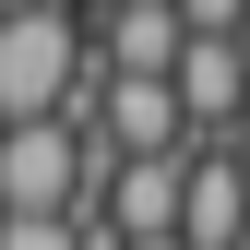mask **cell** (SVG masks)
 Here are the masks:
<instances>
[{"label":"cell","instance_id":"2","mask_svg":"<svg viewBox=\"0 0 250 250\" xmlns=\"http://www.w3.org/2000/svg\"><path fill=\"white\" fill-rule=\"evenodd\" d=\"M107 179L119 155H96L72 119H24V131H0V227L12 214H107Z\"/></svg>","mask_w":250,"mask_h":250},{"label":"cell","instance_id":"4","mask_svg":"<svg viewBox=\"0 0 250 250\" xmlns=\"http://www.w3.org/2000/svg\"><path fill=\"white\" fill-rule=\"evenodd\" d=\"M250 238V179L227 143H191V179H179V250H238Z\"/></svg>","mask_w":250,"mask_h":250},{"label":"cell","instance_id":"5","mask_svg":"<svg viewBox=\"0 0 250 250\" xmlns=\"http://www.w3.org/2000/svg\"><path fill=\"white\" fill-rule=\"evenodd\" d=\"M179 179H191V155H143V167L107 179V238L143 250V238H179Z\"/></svg>","mask_w":250,"mask_h":250},{"label":"cell","instance_id":"7","mask_svg":"<svg viewBox=\"0 0 250 250\" xmlns=\"http://www.w3.org/2000/svg\"><path fill=\"white\" fill-rule=\"evenodd\" d=\"M179 24H191V36H238V24H250V0H179Z\"/></svg>","mask_w":250,"mask_h":250},{"label":"cell","instance_id":"10","mask_svg":"<svg viewBox=\"0 0 250 250\" xmlns=\"http://www.w3.org/2000/svg\"><path fill=\"white\" fill-rule=\"evenodd\" d=\"M143 250H179V238H143Z\"/></svg>","mask_w":250,"mask_h":250},{"label":"cell","instance_id":"1","mask_svg":"<svg viewBox=\"0 0 250 250\" xmlns=\"http://www.w3.org/2000/svg\"><path fill=\"white\" fill-rule=\"evenodd\" d=\"M83 72H96V12H72V0H48V12H12V24H0V131H24V119H60Z\"/></svg>","mask_w":250,"mask_h":250},{"label":"cell","instance_id":"8","mask_svg":"<svg viewBox=\"0 0 250 250\" xmlns=\"http://www.w3.org/2000/svg\"><path fill=\"white\" fill-rule=\"evenodd\" d=\"M227 155H238V179H250V107H238V131H227Z\"/></svg>","mask_w":250,"mask_h":250},{"label":"cell","instance_id":"6","mask_svg":"<svg viewBox=\"0 0 250 250\" xmlns=\"http://www.w3.org/2000/svg\"><path fill=\"white\" fill-rule=\"evenodd\" d=\"M179 48H191V24H179V12H96V60H107V83H167Z\"/></svg>","mask_w":250,"mask_h":250},{"label":"cell","instance_id":"9","mask_svg":"<svg viewBox=\"0 0 250 250\" xmlns=\"http://www.w3.org/2000/svg\"><path fill=\"white\" fill-rule=\"evenodd\" d=\"M12 12H48V0H0V24H12Z\"/></svg>","mask_w":250,"mask_h":250},{"label":"cell","instance_id":"3","mask_svg":"<svg viewBox=\"0 0 250 250\" xmlns=\"http://www.w3.org/2000/svg\"><path fill=\"white\" fill-rule=\"evenodd\" d=\"M167 83H179V119H191V143H227V131H238V107H250V60H238V36H191Z\"/></svg>","mask_w":250,"mask_h":250}]
</instances>
